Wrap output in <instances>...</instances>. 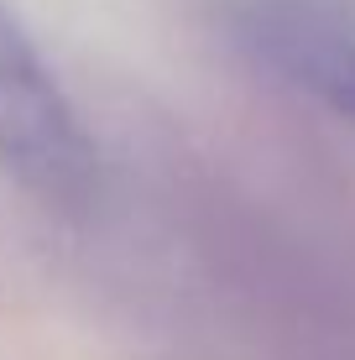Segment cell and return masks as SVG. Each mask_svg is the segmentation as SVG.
Instances as JSON below:
<instances>
[{
	"instance_id": "cell-1",
	"label": "cell",
	"mask_w": 355,
	"mask_h": 360,
	"mask_svg": "<svg viewBox=\"0 0 355 360\" xmlns=\"http://www.w3.org/2000/svg\"><path fill=\"white\" fill-rule=\"evenodd\" d=\"M0 167L53 209H84L94 193V141L58 73L0 6Z\"/></svg>"
},
{
	"instance_id": "cell-2",
	"label": "cell",
	"mask_w": 355,
	"mask_h": 360,
	"mask_svg": "<svg viewBox=\"0 0 355 360\" xmlns=\"http://www.w3.org/2000/svg\"><path fill=\"white\" fill-rule=\"evenodd\" d=\"M235 32L256 63L355 126V21L329 0H235Z\"/></svg>"
}]
</instances>
